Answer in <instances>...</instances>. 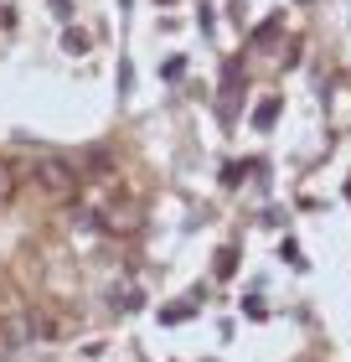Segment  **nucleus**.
Wrapping results in <instances>:
<instances>
[{
    "mask_svg": "<svg viewBox=\"0 0 351 362\" xmlns=\"http://www.w3.org/2000/svg\"><path fill=\"white\" fill-rule=\"evenodd\" d=\"M37 187L52 197V202H78V171L68 166V160H37Z\"/></svg>",
    "mask_w": 351,
    "mask_h": 362,
    "instance_id": "nucleus-1",
    "label": "nucleus"
},
{
    "mask_svg": "<svg viewBox=\"0 0 351 362\" xmlns=\"http://www.w3.org/2000/svg\"><path fill=\"white\" fill-rule=\"evenodd\" d=\"M62 47H68L73 57H83V52H88V31H78V26H73V31H62Z\"/></svg>",
    "mask_w": 351,
    "mask_h": 362,
    "instance_id": "nucleus-3",
    "label": "nucleus"
},
{
    "mask_svg": "<svg viewBox=\"0 0 351 362\" xmlns=\"http://www.w3.org/2000/svg\"><path fill=\"white\" fill-rule=\"evenodd\" d=\"M155 6H171V0H155Z\"/></svg>",
    "mask_w": 351,
    "mask_h": 362,
    "instance_id": "nucleus-4",
    "label": "nucleus"
},
{
    "mask_svg": "<svg viewBox=\"0 0 351 362\" xmlns=\"http://www.w3.org/2000/svg\"><path fill=\"white\" fill-rule=\"evenodd\" d=\"M16 187H21V171H16V160H0V202H11Z\"/></svg>",
    "mask_w": 351,
    "mask_h": 362,
    "instance_id": "nucleus-2",
    "label": "nucleus"
}]
</instances>
